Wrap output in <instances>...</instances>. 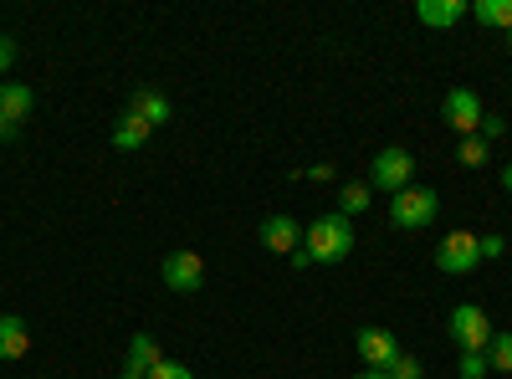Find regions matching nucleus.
I'll use <instances>...</instances> for the list:
<instances>
[{"label":"nucleus","instance_id":"f257e3e1","mask_svg":"<svg viewBox=\"0 0 512 379\" xmlns=\"http://www.w3.org/2000/svg\"><path fill=\"white\" fill-rule=\"evenodd\" d=\"M303 251L313 257V267H333L354 251V221L338 216V210H323L318 221H308L303 231Z\"/></svg>","mask_w":512,"mask_h":379},{"label":"nucleus","instance_id":"f03ea898","mask_svg":"<svg viewBox=\"0 0 512 379\" xmlns=\"http://www.w3.org/2000/svg\"><path fill=\"white\" fill-rule=\"evenodd\" d=\"M364 185H369L374 195H400V190H410V185H415V154H410V149H400V144L379 149V154L369 159Z\"/></svg>","mask_w":512,"mask_h":379},{"label":"nucleus","instance_id":"7ed1b4c3","mask_svg":"<svg viewBox=\"0 0 512 379\" xmlns=\"http://www.w3.org/2000/svg\"><path fill=\"white\" fill-rule=\"evenodd\" d=\"M436 216H441V195L431 185H410V190L390 195V226H400V231H420Z\"/></svg>","mask_w":512,"mask_h":379},{"label":"nucleus","instance_id":"20e7f679","mask_svg":"<svg viewBox=\"0 0 512 379\" xmlns=\"http://www.w3.org/2000/svg\"><path fill=\"white\" fill-rule=\"evenodd\" d=\"M492 318L477 308V303H456L451 308V344L461 349V354H487V344H492Z\"/></svg>","mask_w":512,"mask_h":379},{"label":"nucleus","instance_id":"39448f33","mask_svg":"<svg viewBox=\"0 0 512 379\" xmlns=\"http://www.w3.org/2000/svg\"><path fill=\"white\" fill-rule=\"evenodd\" d=\"M436 267H441L446 277L477 272V267H482V246H477V236H472V231H451V236L436 246Z\"/></svg>","mask_w":512,"mask_h":379},{"label":"nucleus","instance_id":"423d86ee","mask_svg":"<svg viewBox=\"0 0 512 379\" xmlns=\"http://www.w3.org/2000/svg\"><path fill=\"white\" fill-rule=\"evenodd\" d=\"M482 98L472 93V88H451L446 98H441V118L456 129V139H472L477 129H482Z\"/></svg>","mask_w":512,"mask_h":379},{"label":"nucleus","instance_id":"0eeeda50","mask_svg":"<svg viewBox=\"0 0 512 379\" xmlns=\"http://www.w3.org/2000/svg\"><path fill=\"white\" fill-rule=\"evenodd\" d=\"M164 287L169 292H180V298H190V292L205 287V262H200V251H169L164 267H159Z\"/></svg>","mask_w":512,"mask_h":379},{"label":"nucleus","instance_id":"6e6552de","mask_svg":"<svg viewBox=\"0 0 512 379\" xmlns=\"http://www.w3.org/2000/svg\"><path fill=\"white\" fill-rule=\"evenodd\" d=\"M31 108H36V93L26 82H6V88H0V139H16Z\"/></svg>","mask_w":512,"mask_h":379},{"label":"nucleus","instance_id":"1a4fd4ad","mask_svg":"<svg viewBox=\"0 0 512 379\" xmlns=\"http://www.w3.org/2000/svg\"><path fill=\"white\" fill-rule=\"evenodd\" d=\"M364 369H390L400 359V344H395V333L390 328H359V339H354Z\"/></svg>","mask_w":512,"mask_h":379},{"label":"nucleus","instance_id":"9d476101","mask_svg":"<svg viewBox=\"0 0 512 379\" xmlns=\"http://www.w3.org/2000/svg\"><path fill=\"white\" fill-rule=\"evenodd\" d=\"M31 354V328L16 313H0V364H16Z\"/></svg>","mask_w":512,"mask_h":379},{"label":"nucleus","instance_id":"9b49d317","mask_svg":"<svg viewBox=\"0 0 512 379\" xmlns=\"http://www.w3.org/2000/svg\"><path fill=\"white\" fill-rule=\"evenodd\" d=\"M262 246L277 251V257H292V251L303 246V231H297L292 216H267V221H262Z\"/></svg>","mask_w":512,"mask_h":379},{"label":"nucleus","instance_id":"f8f14e48","mask_svg":"<svg viewBox=\"0 0 512 379\" xmlns=\"http://www.w3.org/2000/svg\"><path fill=\"white\" fill-rule=\"evenodd\" d=\"M466 11H472L466 0H420V6H415L420 26H431V31H451V26H456Z\"/></svg>","mask_w":512,"mask_h":379},{"label":"nucleus","instance_id":"ddd939ff","mask_svg":"<svg viewBox=\"0 0 512 379\" xmlns=\"http://www.w3.org/2000/svg\"><path fill=\"white\" fill-rule=\"evenodd\" d=\"M128 113L144 118L149 129H159V123H169V113H175V108H169V98H164L159 88H134V103H128Z\"/></svg>","mask_w":512,"mask_h":379},{"label":"nucleus","instance_id":"4468645a","mask_svg":"<svg viewBox=\"0 0 512 379\" xmlns=\"http://www.w3.org/2000/svg\"><path fill=\"white\" fill-rule=\"evenodd\" d=\"M159 359H164V354H159V344L149 339V333H134V344H128V354H123V374H139V379H144Z\"/></svg>","mask_w":512,"mask_h":379},{"label":"nucleus","instance_id":"2eb2a0df","mask_svg":"<svg viewBox=\"0 0 512 379\" xmlns=\"http://www.w3.org/2000/svg\"><path fill=\"white\" fill-rule=\"evenodd\" d=\"M149 134H154V129H149L144 118L123 113V118H118V129H113V149H118V154H134V149H144V144H149Z\"/></svg>","mask_w":512,"mask_h":379},{"label":"nucleus","instance_id":"dca6fc26","mask_svg":"<svg viewBox=\"0 0 512 379\" xmlns=\"http://www.w3.org/2000/svg\"><path fill=\"white\" fill-rule=\"evenodd\" d=\"M374 205V190L364 185V180H349V185H338V216H364V210Z\"/></svg>","mask_w":512,"mask_h":379},{"label":"nucleus","instance_id":"f3484780","mask_svg":"<svg viewBox=\"0 0 512 379\" xmlns=\"http://www.w3.org/2000/svg\"><path fill=\"white\" fill-rule=\"evenodd\" d=\"M472 16L482 26H492V31H512V0H477Z\"/></svg>","mask_w":512,"mask_h":379},{"label":"nucleus","instance_id":"a211bd4d","mask_svg":"<svg viewBox=\"0 0 512 379\" xmlns=\"http://www.w3.org/2000/svg\"><path fill=\"white\" fill-rule=\"evenodd\" d=\"M487 369H492V374H512V333H492V344H487Z\"/></svg>","mask_w":512,"mask_h":379},{"label":"nucleus","instance_id":"6ab92c4d","mask_svg":"<svg viewBox=\"0 0 512 379\" xmlns=\"http://www.w3.org/2000/svg\"><path fill=\"white\" fill-rule=\"evenodd\" d=\"M487 154H492V144H482L477 134L472 139H456V164H466V170H482Z\"/></svg>","mask_w":512,"mask_h":379},{"label":"nucleus","instance_id":"aec40b11","mask_svg":"<svg viewBox=\"0 0 512 379\" xmlns=\"http://www.w3.org/2000/svg\"><path fill=\"white\" fill-rule=\"evenodd\" d=\"M144 379H195V369H185L180 359H159V364H154Z\"/></svg>","mask_w":512,"mask_h":379},{"label":"nucleus","instance_id":"412c9836","mask_svg":"<svg viewBox=\"0 0 512 379\" xmlns=\"http://www.w3.org/2000/svg\"><path fill=\"white\" fill-rule=\"evenodd\" d=\"M502 134H507V118H502V113H482V129H477V139H482V144H497Z\"/></svg>","mask_w":512,"mask_h":379},{"label":"nucleus","instance_id":"4be33fe9","mask_svg":"<svg viewBox=\"0 0 512 379\" xmlns=\"http://www.w3.org/2000/svg\"><path fill=\"white\" fill-rule=\"evenodd\" d=\"M384 374H390V379H420L425 369H420V359H415V354H400V359H395L390 369H384Z\"/></svg>","mask_w":512,"mask_h":379},{"label":"nucleus","instance_id":"5701e85b","mask_svg":"<svg viewBox=\"0 0 512 379\" xmlns=\"http://www.w3.org/2000/svg\"><path fill=\"white\" fill-rule=\"evenodd\" d=\"M487 354H461V379H487Z\"/></svg>","mask_w":512,"mask_h":379},{"label":"nucleus","instance_id":"b1692460","mask_svg":"<svg viewBox=\"0 0 512 379\" xmlns=\"http://www.w3.org/2000/svg\"><path fill=\"white\" fill-rule=\"evenodd\" d=\"M477 246H482V262H497L502 251H507V236H497V231H492V236H477Z\"/></svg>","mask_w":512,"mask_h":379},{"label":"nucleus","instance_id":"393cba45","mask_svg":"<svg viewBox=\"0 0 512 379\" xmlns=\"http://www.w3.org/2000/svg\"><path fill=\"white\" fill-rule=\"evenodd\" d=\"M303 175H308V180H318V185H328V180H333V164H308Z\"/></svg>","mask_w":512,"mask_h":379},{"label":"nucleus","instance_id":"a878e982","mask_svg":"<svg viewBox=\"0 0 512 379\" xmlns=\"http://www.w3.org/2000/svg\"><path fill=\"white\" fill-rule=\"evenodd\" d=\"M287 262H292L297 272H308V267H313V257H308V251H303V246H297V251H292V257H287Z\"/></svg>","mask_w":512,"mask_h":379},{"label":"nucleus","instance_id":"bb28decb","mask_svg":"<svg viewBox=\"0 0 512 379\" xmlns=\"http://www.w3.org/2000/svg\"><path fill=\"white\" fill-rule=\"evenodd\" d=\"M502 190L512 195V164H502Z\"/></svg>","mask_w":512,"mask_h":379},{"label":"nucleus","instance_id":"cd10ccee","mask_svg":"<svg viewBox=\"0 0 512 379\" xmlns=\"http://www.w3.org/2000/svg\"><path fill=\"white\" fill-rule=\"evenodd\" d=\"M354 379H390V374H384V369H364V374H354Z\"/></svg>","mask_w":512,"mask_h":379},{"label":"nucleus","instance_id":"c85d7f7f","mask_svg":"<svg viewBox=\"0 0 512 379\" xmlns=\"http://www.w3.org/2000/svg\"><path fill=\"white\" fill-rule=\"evenodd\" d=\"M118 379H139V374H118Z\"/></svg>","mask_w":512,"mask_h":379},{"label":"nucleus","instance_id":"c756f323","mask_svg":"<svg viewBox=\"0 0 512 379\" xmlns=\"http://www.w3.org/2000/svg\"><path fill=\"white\" fill-rule=\"evenodd\" d=\"M507 47H512V31H507Z\"/></svg>","mask_w":512,"mask_h":379}]
</instances>
